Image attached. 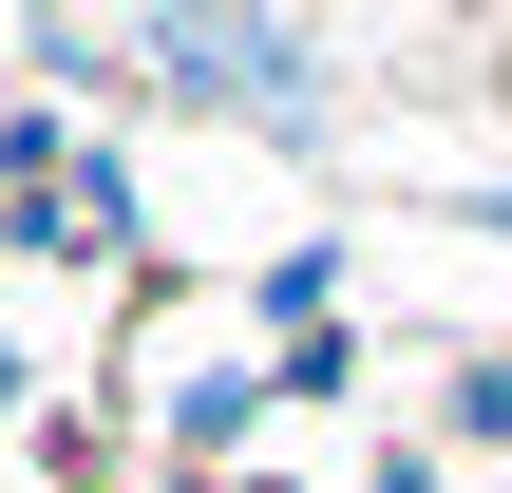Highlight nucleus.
Returning a JSON list of instances; mask_svg holds the SVG:
<instances>
[{"label": "nucleus", "instance_id": "1", "mask_svg": "<svg viewBox=\"0 0 512 493\" xmlns=\"http://www.w3.org/2000/svg\"><path fill=\"white\" fill-rule=\"evenodd\" d=\"M152 76H190V95H304V38L285 19H152Z\"/></svg>", "mask_w": 512, "mask_h": 493}]
</instances>
